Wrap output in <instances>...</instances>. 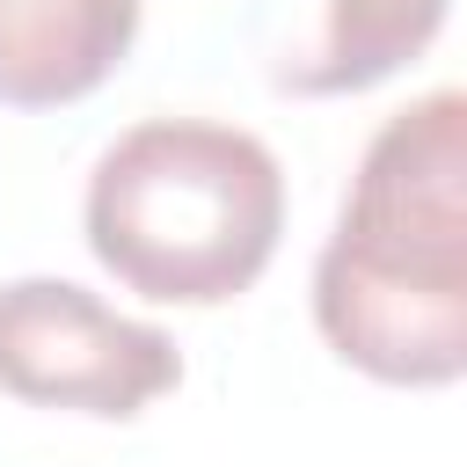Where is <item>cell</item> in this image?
<instances>
[{"label":"cell","mask_w":467,"mask_h":467,"mask_svg":"<svg viewBox=\"0 0 467 467\" xmlns=\"http://www.w3.org/2000/svg\"><path fill=\"white\" fill-rule=\"evenodd\" d=\"M182 379L175 336L102 306L66 277L0 285V394L80 416H139Z\"/></svg>","instance_id":"3"},{"label":"cell","mask_w":467,"mask_h":467,"mask_svg":"<svg viewBox=\"0 0 467 467\" xmlns=\"http://www.w3.org/2000/svg\"><path fill=\"white\" fill-rule=\"evenodd\" d=\"M95 263L161 306L241 299L285 234V168L241 124L146 117L102 146L88 175Z\"/></svg>","instance_id":"2"},{"label":"cell","mask_w":467,"mask_h":467,"mask_svg":"<svg viewBox=\"0 0 467 467\" xmlns=\"http://www.w3.org/2000/svg\"><path fill=\"white\" fill-rule=\"evenodd\" d=\"M467 102L431 88L394 109L314 263V321L343 365L387 387L467 372Z\"/></svg>","instance_id":"1"},{"label":"cell","mask_w":467,"mask_h":467,"mask_svg":"<svg viewBox=\"0 0 467 467\" xmlns=\"http://www.w3.org/2000/svg\"><path fill=\"white\" fill-rule=\"evenodd\" d=\"M139 36V0H0V102L66 109L95 95Z\"/></svg>","instance_id":"5"},{"label":"cell","mask_w":467,"mask_h":467,"mask_svg":"<svg viewBox=\"0 0 467 467\" xmlns=\"http://www.w3.org/2000/svg\"><path fill=\"white\" fill-rule=\"evenodd\" d=\"M248 29L277 95H358L445 29V0H255Z\"/></svg>","instance_id":"4"}]
</instances>
